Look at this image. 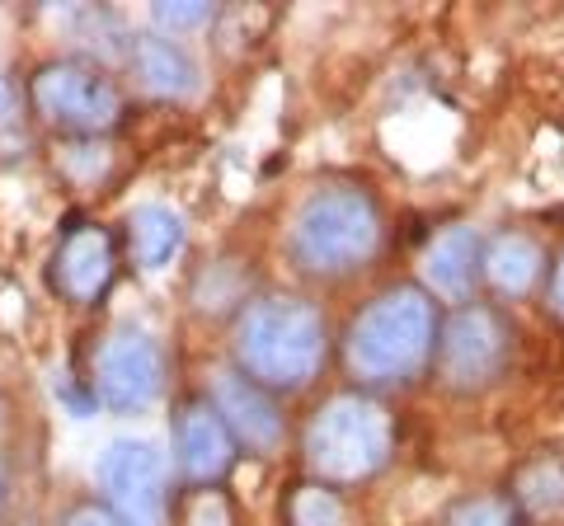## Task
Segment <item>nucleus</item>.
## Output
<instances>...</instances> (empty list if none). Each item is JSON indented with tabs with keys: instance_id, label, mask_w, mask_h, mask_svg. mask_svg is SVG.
I'll use <instances>...</instances> for the list:
<instances>
[{
	"instance_id": "1",
	"label": "nucleus",
	"mask_w": 564,
	"mask_h": 526,
	"mask_svg": "<svg viewBox=\"0 0 564 526\" xmlns=\"http://www.w3.org/2000/svg\"><path fill=\"white\" fill-rule=\"evenodd\" d=\"M377 250H381V212L372 193L358 184L311 188L288 226V259L306 277L358 273Z\"/></svg>"
},
{
	"instance_id": "2",
	"label": "nucleus",
	"mask_w": 564,
	"mask_h": 526,
	"mask_svg": "<svg viewBox=\"0 0 564 526\" xmlns=\"http://www.w3.org/2000/svg\"><path fill=\"white\" fill-rule=\"evenodd\" d=\"M437 348V310L419 287H391L344 335L348 372L367 385H404L433 362Z\"/></svg>"
},
{
	"instance_id": "3",
	"label": "nucleus",
	"mask_w": 564,
	"mask_h": 526,
	"mask_svg": "<svg viewBox=\"0 0 564 526\" xmlns=\"http://www.w3.org/2000/svg\"><path fill=\"white\" fill-rule=\"evenodd\" d=\"M236 366L259 391H302L325 366V320L302 296H263L236 325Z\"/></svg>"
},
{
	"instance_id": "4",
	"label": "nucleus",
	"mask_w": 564,
	"mask_h": 526,
	"mask_svg": "<svg viewBox=\"0 0 564 526\" xmlns=\"http://www.w3.org/2000/svg\"><path fill=\"white\" fill-rule=\"evenodd\" d=\"M391 447H395L391 414L367 395L329 399L306 424V465L329 484L372 480L391 461Z\"/></svg>"
},
{
	"instance_id": "5",
	"label": "nucleus",
	"mask_w": 564,
	"mask_h": 526,
	"mask_svg": "<svg viewBox=\"0 0 564 526\" xmlns=\"http://www.w3.org/2000/svg\"><path fill=\"white\" fill-rule=\"evenodd\" d=\"M33 113H39L47 128L57 132H76V136H104L113 132L122 113H128V99H122L118 80H109L90 62L62 57L39 66V76L29 85Z\"/></svg>"
},
{
	"instance_id": "6",
	"label": "nucleus",
	"mask_w": 564,
	"mask_h": 526,
	"mask_svg": "<svg viewBox=\"0 0 564 526\" xmlns=\"http://www.w3.org/2000/svg\"><path fill=\"white\" fill-rule=\"evenodd\" d=\"M513 362V329L499 310L462 306L437 335V376L447 391H489Z\"/></svg>"
},
{
	"instance_id": "7",
	"label": "nucleus",
	"mask_w": 564,
	"mask_h": 526,
	"mask_svg": "<svg viewBox=\"0 0 564 526\" xmlns=\"http://www.w3.org/2000/svg\"><path fill=\"white\" fill-rule=\"evenodd\" d=\"M165 385V353L141 329H113L95 353V395L113 414H141Z\"/></svg>"
},
{
	"instance_id": "8",
	"label": "nucleus",
	"mask_w": 564,
	"mask_h": 526,
	"mask_svg": "<svg viewBox=\"0 0 564 526\" xmlns=\"http://www.w3.org/2000/svg\"><path fill=\"white\" fill-rule=\"evenodd\" d=\"M99 484L109 494V507L128 526H161L165 522V494H170V470L165 456L151 442H132L122 437L104 451Z\"/></svg>"
},
{
	"instance_id": "9",
	"label": "nucleus",
	"mask_w": 564,
	"mask_h": 526,
	"mask_svg": "<svg viewBox=\"0 0 564 526\" xmlns=\"http://www.w3.org/2000/svg\"><path fill=\"white\" fill-rule=\"evenodd\" d=\"M118 273V244L104 226H70L52 254V287L70 306H95Z\"/></svg>"
},
{
	"instance_id": "10",
	"label": "nucleus",
	"mask_w": 564,
	"mask_h": 526,
	"mask_svg": "<svg viewBox=\"0 0 564 526\" xmlns=\"http://www.w3.org/2000/svg\"><path fill=\"white\" fill-rule=\"evenodd\" d=\"M212 409L221 414L226 432L240 447H250L254 456H273L282 442V414L269 399V391H259L250 376L240 372H217L212 376Z\"/></svg>"
},
{
	"instance_id": "11",
	"label": "nucleus",
	"mask_w": 564,
	"mask_h": 526,
	"mask_svg": "<svg viewBox=\"0 0 564 526\" xmlns=\"http://www.w3.org/2000/svg\"><path fill=\"white\" fill-rule=\"evenodd\" d=\"M174 437H180V461L184 475L193 484H217L231 475L236 465V437L226 432L221 414L207 405V399H193V405L180 409V424H174Z\"/></svg>"
},
{
	"instance_id": "12",
	"label": "nucleus",
	"mask_w": 564,
	"mask_h": 526,
	"mask_svg": "<svg viewBox=\"0 0 564 526\" xmlns=\"http://www.w3.org/2000/svg\"><path fill=\"white\" fill-rule=\"evenodd\" d=\"M128 66L141 80V90L155 99H188L198 90V66L188 62V52L180 43L161 39V33H137L128 47Z\"/></svg>"
},
{
	"instance_id": "13",
	"label": "nucleus",
	"mask_w": 564,
	"mask_h": 526,
	"mask_svg": "<svg viewBox=\"0 0 564 526\" xmlns=\"http://www.w3.org/2000/svg\"><path fill=\"white\" fill-rule=\"evenodd\" d=\"M423 277L433 283V292L452 296V302H466V296L475 292V283L485 277L480 235H475L470 226H452V231H443L429 244V254H423Z\"/></svg>"
},
{
	"instance_id": "14",
	"label": "nucleus",
	"mask_w": 564,
	"mask_h": 526,
	"mask_svg": "<svg viewBox=\"0 0 564 526\" xmlns=\"http://www.w3.org/2000/svg\"><path fill=\"white\" fill-rule=\"evenodd\" d=\"M513 507L536 522H564V442L532 451L513 470Z\"/></svg>"
},
{
	"instance_id": "15",
	"label": "nucleus",
	"mask_w": 564,
	"mask_h": 526,
	"mask_svg": "<svg viewBox=\"0 0 564 526\" xmlns=\"http://www.w3.org/2000/svg\"><path fill=\"white\" fill-rule=\"evenodd\" d=\"M541 269H545L541 244L518 235V231L499 235L485 250V277L494 283V292H499V296H527L541 283Z\"/></svg>"
},
{
	"instance_id": "16",
	"label": "nucleus",
	"mask_w": 564,
	"mask_h": 526,
	"mask_svg": "<svg viewBox=\"0 0 564 526\" xmlns=\"http://www.w3.org/2000/svg\"><path fill=\"white\" fill-rule=\"evenodd\" d=\"M128 250L137 259V269H165V263L184 250V221L170 207H137L128 217Z\"/></svg>"
},
{
	"instance_id": "17",
	"label": "nucleus",
	"mask_w": 564,
	"mask_h": 526,
	"mask_svg": "<svg viewBox=\"0 0 564 526\" xmlns=\"http://www.w3.org/2000/svg\"><path fill=\"white\" fill-rule=\"evenodd\" d=\"M282 522L288 526H348V507L329 484H296L288 503H282Z\"/></svg>"
},
{
	"instance_id": "18",
	"label": "nucleus",
	"mask_w": 564,
	"mask_h": 526,
	"mask_svg": "<svg viewBox=\"0 0 564 526\" xmlns=\"http://www.w3.org/2000/svg\"><path fill=\"white\" fill-rule=\"evenodd\" d=\"M443 526H522V513L513 507V498L485 494V498H462L443 517Z\"/></svg>"
},
{
	"instance_id": "19",
	"label": "nucleus",
	"mask_w": 564,
	"mask_h": 526,
	"mask_svg": "<svg viewBox=\"0 0 564 526\" xmlns=\"http://www.w3.org/2000/svg\"><path fill=\"white\" fill-rule=\"evenodd\" d=\"M184 526H236V517H231V503H226L221 494H198L188 503V513H184Z\"/></svg>"
},
{
	"instance_id": "20",
	"label": "nucleus",
	"mask_w": 564,
	"mask_h": 526,
	"mask_svg": "<svg viewBox=\"0 0 564 526\" xmlns=\"http://www.w3.org/2000/svg\"><path fill=\"white\" fill-rule=\"evenodd\" d=\"M155 20L165 29H198L212 20V6H203V0H174V6H155Z\"/></svg>"
},
{
	"instance_id": "21",
	"label": "nucleus",
	"mask_w": 564,
	"mask_h": 526,
	"mask_svg": "<svg viewBox=\"0 0 564 526\" xmlns=\"http://www.w3.org/2000/svg\"><path fill=\"white\" fill-rule=\"evenodd\" d=\"M62 526H128V522H122L109 503L85 498V503H76V507H70V513L62 517Z\"/></svg>"
},
{
	"instance_id": "22",
	"label": "nucleus",
	"mask_w": 564,
	"mask_h": 526,
	"mask_svg": "<svg viewBox=\"0 0 564 526\" xmlns=\"http://www.w3.org/2000/svg\"><path fill=\"white\" fill-rule=\"evenodd\" d=\"M20 122V90H14L10 76H0V128Z\"/></svg>"
},
{
	"instance_id": "23",
	"label": "nucleus",
	"mask_w": 564,
	"mask_h": 526,
	"mask_svg": "<svg viewBox=\"0 0 564 526\" xmlns=\"http://www.w3.org/2000/svg\"><path fill=\"white\" fill-rule=\"evenodd\" d=\"M551 310L564 320V250H560V259H555V273H551Z\"/></svg>"
},
{
	"instance_id": "24",
	"label": "nucleus",
	"mask_w": 564,
	"mask_h": 526,
	"mask_svg": "<svg viewBox=\"0 0 564 526\" xmlns=\"http://www.w3.org/2000/svg\"><path fill=\"white\" fill-rule=\"evenodd\" d=\"M6 489H10V480H6V465H0V503H6Z\"/></svg>"
}]
</instances>
